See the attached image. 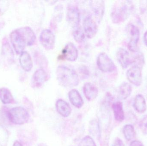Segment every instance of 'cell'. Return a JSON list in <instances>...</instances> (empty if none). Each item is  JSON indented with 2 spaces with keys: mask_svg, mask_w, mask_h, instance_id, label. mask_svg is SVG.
I'll return each mask as SVG.
<instances>
[{
  "mask_svg": "<svg viewBox=\"0 0 147 146\" xmlns=\"http://www.w3.org/2000/svg\"><path fill=\"white\" fill-rule=\"evenodd\" d=\"M97 65L99 70L104 73H111L117 69L114 62L104 52L100 53L98 56Z\"/></svg>",
  "mask_w": 147,
  "mask_h": 146,
  "instance_id": "4",
  "label": "cell"
},
{
  "mask_svg": "<svg viewBox=\"0 0 147 146\" xmlns=\"http://www.w3.org/2000/svg\"><path fill=\"white\" fill-rule=\"evenodd\" d=\"M20 63L22 67L26 72H29L32 68V61L30 54L27 51H24L20 54Z\"/></svg>",
  "mask_w": 147,
  "mask_h": 146,
  "instance_id": "18",
  "label": "cell"
},
{
  "mask_svg": "<svg viewBox=\"0 0 147 146\" xmlns=\"http://www.w3.org/2000/svg\"><path fill=\"white\" fill-rule=\"evenodd\" d=\"M57 79L61 85L65 87L77 86L79 83L78 75L75 70L65 65L57 67Z\"/></svg>",
  "mask_w": 147,
  "mask_h": 146,
  "instance_id": "1",
  "label": "cell"
},
{
  "mask_svg": "<svg viewBox=\"0 0 147 146\" xmlns=\"http://www.w3.org/2000/svg\"><path fill=\"white\" fill-rule=\"evenodd\" d=\"M47 75L43 69H37L33 75L32 79V85L33 87L38 88L43 85L46 81Z\"/></svg>",
  "mask_w": 147,
  "mask_h": 146,
  "instance_id": "13",
  "label": "cell"
},
{
  "mask_svg": "<svg viewBox=\"0 0 147 146\" xmlns=\"http://www.w3.org/2000/svg\"><path fill=\"white\" fill-rule=\"evenodd\" d=\"M145 63V57L141 52H138L132 57V64L134 66L142 69Z\"/></svg>",
  "mask_w": 147,
  "mask_h": 146,
  "instance_id": "26",
  "label": "cell"
},
{
  "mask_svg": "<svg viewBox=\"0 0 147 146\" xmlns=\"http://www.w3.org/2000/svg\"><path fill=\"white\" fill-rule=\"evenodd\" d=\"M79 146H96V145L93 139L91 136L87 135L81 140Z\"/></svg>",
  "mask_w": 147,
  "mask_h": 146,
  "instance_id": "29",
  "label": "cell"
},
{
  "mask_svg": "<svg viewBox=\"0 0 147 146\" xmlns=\"http://www.w3.org/2000/svg\"><path fill=\"white\" fill-rule=\"evenodd\" d=\"M123 133L125 139L127 141H130L135 137L136 135L134 126L131 124L125 125L123 129Z\"/></svg>",
  "mask_w": 147,
  "mask_h": 146,
  "instance_id": "24",
  "label": "cell"
},
{
  "mask_svg": "<svg viewBox=\"0 0 147 146\" xmlns=\"http://www.w3.org/2000/svg\"><path fill=\"white\" fill-rule=\"evenodd\" d=\"M83 91L85 97L90 101L94 100L98 95L97 87L91 83H86L84 84Z\"/></svg>",
  "mask_w": 147,
  "mask_h": 146,
  "instance_id": "17",
  "label": "cell"
},
{
  "mask_svg": "<svg viewBox=\"0 0 147 146\" xmlns=\"http://www.w3.org/2000/svg\"><path fill=\"white\" fill-rule=\"evenodd\" d=\"M91 8L98 21H101L104 14L105 4L103 1H90Z\"/></svg>",
  "mask_w": 147,
  "mask_h": 146,
  "instance_id": "15",
  "label": "cell"
},
{
  "mask_svg": "<svg viewBox=\"0 0 147 146\" xmlns=\"http://www.w3.org/2000/svg\"><path fill=\"white\" fill-rule=\"evenodd\" d=\"M112 110L116 121L121 122L125 118L123 105L120 101H117L112 105Z\"/></svg>",
  "mask_w": 147,
  "mask_h": 146,
  "instance_id": "20",
  "label": "cell"
},
{
  "mask_svg": "<svg viewBox=\"0 0 147 146\" xmlns=\"http://www.w3.org/2000/svg\"><path fill=\"white\" fill-rule=\"evenodd\" d=\"M140 127L143 134L147 135V115L143 116L140 123Z\"/></svg>",
  "mask_w": 147,
  "mask_h": 146,
  "instance_id": "30",
  "label": "cell"
},
{
  "mask_svg": "<svg viewBox=\"0 0 147 146\" xmlns=\"http://www.w3.org/2000/svg\"><path fill=\"white\" fill-rule=\"evenodd\" d=\"M56 109L59 115L64 117H68L70 115L71 109L70 105L62 99L57 100L56 104Z\"/></svg>",
  "mask_w": 147,
  "mask_h": 146,
  "instance_id": "16",
  "label": "cell"
},
{
  "mask_svg": "<svg viewBox=\"0 0 147 146\" xmlns=\"http://www.w3.org/2000/svg\"><path fill=\"white\" fill-rule=\"evenodd\" d=\"M13 146H23L20 142H19L18 141H16L14 142Z\"/></svg>",
  "mask_w": 147,
  "mask_h": 146,
  "instance_id": "35",
  "label": "cell"
},
{
  "mask_svg": "<svg viewBox=\"0 0 147 146\" xmlns=\"http://www.w3.org/2000/svg\"><path fill=\"white\" fill-rule=\"evenodd\" d=\"M112 146H125L123 141L119 138H116L113 142Z\"/></svg>",
  "mask_w": 147,
  "mask_h": 146,
  "instance_id": "32",
  "label": "cell"
},
{
  "mask_svg": "<svg viewBox=\"0 0 147 146\" xmlns=\"http://www.w3.org/2000/svg\"><path fill=\"white\" fill-rule=\"evenodd\" d=\"M9 136L8 131L3 126L0 125V146H7Z\"/></svg>",
  "mask_w": 147,
  "mask_h": 146,
  "instance_id": "28",
  "label": "cell"
},
{
  "mask_svg": "<svg viewBox=\"0 0 147 146\" xmlns=\"http://www.w3.org/2000/svg\"><path fill=\"white\" fill-rule=\"evenodd\" d=\"M83 28L86 36L89 39L95 37L98 31L96 23L91 15H87L83 21Z\"/></svg>",
  "mask_w": 147,
  "mask_h": 146,
  "instance_id": "8",
  "label": "cell"
},
{
  "mask_svg": "<svg viewBox=\"0 0 147 146\" xmlns=\"http://www.w3.org/2000/svg\"><path fill=\"white\" fill-rule=\"evenodd\" d=\"M10 39L14 49L17 54H21L24 51L26 45L25 41L17 29L11 33Z\"/></svg>",
  "mask_w": 147,
  "mask_h": 146,
  "instance_id": "7",
  "label": "cell"
},
{
  "mask_svg": "<svg viewBox=\"0 0 147 146\" xmlns=\"http://www.w3.org/2000/svg\"><path fill=\"white\" fill-rule=\"evenodd\" d=\"M144 41L145 44L147 46V31L146 32L144 35Z\"/></svg>",
  "mask_w": 147,
  "mask_h": 146,
  "instance_id": "34",
  "label": "cell"
},
{
  "mask_svg": "<svg viewBox=\"0 0 147 146\" xmlns=\"http://www.w3.org/2000/svg\"><path fill=\"white\" fill-rule=\"evenodd\" d=\"M79 70L80 73L83 75V76H84V77H87V76H89L90 72L86 66H81L79 68Z\"/></svg>",
  "mask_w": 147,
  "mask_h": 146,
  "instance_id": "31",
  "label": "cell"
},
{
  "mask_svg": "<svg viewBox=\"0 0 147 146\" xmlns=\"http://www.w3.org/2000/svg\"><path fill=\"white\" fill-rule=\"evenodd\" d=\"M21 35L27 46H32L35 43L36 35L32 28L29 27H21L17 29Z\"/></svg>",
  "mask_w": 147,
  "mask_h": 146,
  "instance_id": "11",
  "label": "cell"
},
{
  "mask_svg": "<svg viewBox=\"0 0 147 146\" xmlns=\"http://www.w3.org/2000/svg\"><path fill=\"white\" fill-rule=\"evenodd\" d=\"M0 100L4 104L14 103V99L10 91L5 87L0 89Z\"/></svg>",
  "mask_w": 147,
  "mask_h": 146,
  "instance_id": "22",
  "label": "cell"
},
{
  "mask_svg": "<svg viewBox=\"0 0 147 146\" xmlns=\"http://www.w3.org/2000/svg\"><path fill=\"white\" fill-rule=\"evenodd\" d=\"M7 117L13 124L22 125L28 121L29 115L25 108L18 106L12 108L8 111Z\"/></svg>",
  "mask_w": 147,
  "mask_h": 146,
  "instance_id": "3",
  "label": "cell"
},
{
  "mask_svg": "<svg viewBox=\"0 0 147 146\" xmlns=\"http://www.w3.org/2000/svg\"><path fill=\"white\" fill-rule=\"evenodd\" d=\"M67 20L69 24L74 28L79 26L80 22V13L76 6L73 5L68 6L67 12Z\"/></svg>",
  "mask_w": 147,
  "mask_h": 146,
  "instance_id": "9",
  "label": "cell"
},
{
  "mask_svg": "<svg viewBox=\"0 0 147 146\" xmlns=\"http://www.w3.org/2000/svg\"><path fill=\"white\" fill-rule=\"evenodd\" d=\"M117 59L123 69H126L132 64V57L127 51L123 48H119L117 51Z\"/></svg>",
  "mask_w": 147,
  "mask_h": 146,
  "instance_id": "12",
  "label": "cell"
},
{
  "mask_svg": "<svg viewBox=\"0 0 147 146\" xmlns=\"http://www.w3.org/2000/svg\"><path fill=\"white\" fill-rule=\"evenodd\" d=\"M128 1L116 3L112 8L111 18L114 23L118 24L125 21L128 17L131 9V5Z\"/></svg>",
  "mask_w": 147,
  "mask_h": 146,
  "instance_id": "2",
  "label": "cell"
},
{
  "mask_svg": "<svg viewBox=\"0 0 147 146\" xmlns=\"http://www.w3.org/2000/svg\"><path fill=\"white\" fill-rule=\"evenodd\" d=\"M146 93H147V77L146 78Z\"/></svg>",
  "mask_w": 147,
  "mask_h": 146,
  "instance_id": "36",
  "label": "cell"
},
{
  "mask_svg": "<svg viewBox=\"0 0 147 146\" xmlns=\"http://www.w3.org/2000/svg\"><path fill=\"white\" fill-rule=\"evenodd\" d=\"M127 76L129 81L136 86H140L142 82L141 69L133 66L127 70Z\"/></svg>",
  "mask_w": 147,
  "mask_h": 146,
  "instance_id": "10",
  "label": "cell"
},
{
  "mask_svg": "<svg viewBox=\"0 0 147 146\" xmlns=\"http://www.w3.org/2000/svg\"><path fill=\"white\" fill-rule=\"evenodd\" d=\"M129 146H144L142 142L138 140H134L130 143Z\"/></svg>",
  "mask_w": 147,
  "mask_h": 146,
  "instance_id": "33",
  "label": "cell"
},
{
  "mask_svg": "<svg viewBox=\"0 0 147 146\" xmlns=\"http://www.w3.org/2000/svg\"><path fill=\"white\" fill-rule=\"evenodd\" d=\"M132 91L131 86L127 82H123L119 87L118 95L121 99H127L131 95Z\"/></svg>",
  "mask_w": 147,
  "mask_h": 146,
  "instance_id": "23",
  "label": "cell"
},
{
  "mask_svg": "<svg viewBox=\"0 0 147 146\" xmlns=\"http://www.w3.org/2000/svg\"><path fill=\"white\" fill-rule=\"evenodd\" d=\"M128 30L130 38L128 44V48L132 52H137V44L140 38V30L138 27L133 24L129 25Z\"/></svg>",
  "mask_w": 147,
  "mask_h": 146,
  "instance_id": "6",
  "label": "cell"
},
{
  "mask_svg": "<svg viewBox=\"0 0 147 146\" xmlns=\"http://www.w3.org/2000/svg\"><path fill=\"white\" fill-rule=\"evenodd\" d=\"M89 131L92 135L96 136L98 139H100L101 132L99 123L96 120H93L91 122L89 127Z\"/></svg>",
  "mask_w": 147,
  "mask_h": 146,
  "instance_id": "25",
  "label": "cell"
},
{
  "mask_svg": "<svg viewBox=\"0 0 147 146\" xmlns=\"http://www.w3.org/2000/svg\"><path fill=\"white\" fill-rule=\"evenodd\" d=\"M40 41L42 46L47 50H51L55 46L56 38L54 33L50 29L42 31L40 35Z\"/></svg>",
  "mask_w": 147,
  "mask_h": 146,
  "instance_id": "5",
  "label": "cell"
},
{
  "mask_svg": "<svg viewBox=\"0 0 147 146\" xmlns=\"http://www.w3.org/2000/svg\"><path fill=\"white\" fill-rule=\"evenodd\" d=\"M133 106L135 110L139 113H144L147 110L146 102L142 94H138L134 99Z\"/></svg>",
  "mask_w": 147,
  "mask_h": 146,
  "instance_id": "21",
  "label": "cell"
},
{
  "mask_svg": "<svg viewBox=\"0 0 147 146\" xmlns=\"http://www.w3.org/2000/svg\"><path fill=\"white\" fill-rule=\"evenodd\" d=\"M73 36L76 42L78 43H81L84 40L85 34L84 32V30L81 28V26L79 25L77 27L74 28Z\"/></svg>",
  "mask_w": 147,
  "mask_h": 146,
  "instance_id": "27",
  "label": "cell"
},
{
  "mask_svg": "<svg viewBox=\"0 0 147 146\" xmlns=\"http://www.w3.org/2000/svg\"><path fill=\"white\" fill-rule=\"evenodd\" d=\"M63 54L66 60L70 61H74L78 59V51L73 43H69L63 49Z\"/></svg>",
  "mask_w": 147,
  "mask_h": 146,
  "instance_id": "14",
  "label": "cell"
},
{
  "mask_svg": "<svg viewBox=\"0 0 147 146\" xmlns=\"http://www.w3.org/2000/svg\"><path fill=\"white\" fill-rule=\"evenodd\" d=\"M69 98L71 103L76 108L80 109L84 104L83 98L78 90L72 89L69 92Z\"/></svg>",
  "mask_w": 147,
  "mask_h": 146,
  "instance_id": "19",
  "label": "cell"
}]
</instances>
